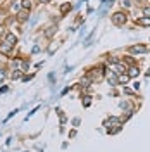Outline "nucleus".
<instances>
[{
	"label": "nucleus",
	"mask_w": 150,
	"mask_h": 152,
	"mask_svg": "<svg viewBox=\"0 0 150 152\" xmlns=\"http://www.w3.org/2000/svg\"><path fill=\"white\" fill-rule=\"evenodd\" d=\"M103 126H105V130H107L109 135H116V133L121 132L122 119L119 118V116H109V118L103 119Z\"/></svg>",
	"instance_id": "nucleus-1"
},
{
	"label": "nucleus",
	"mask_w": 150,
	"mask_h": 152,
	"mask_svg": "<svg viewBox=\"0 0 150 152\" xmlns=\"http://www.w3.org/2000/svg\"><path fill=\"white\" fill-rule=\"evenodd\" d=\"M111 23L114 26H126L130 23V12L128 10H116L111 14Z\"/></svg>",
	"instance_id": "nucleus-2"
},
{
	"label": "nucleus",
	"mask_w": 150,
	"mask_h": 152,
	"mask_svg": "<svg viewBox=\"0 0 150 152\" xmlns=\"http://www.w3.org/2000/svg\"><path fill=\"white\" fill-rule=\"evenodd\" d=\"M126 52L131 54V56H140V54H147V52H150V47L149 45H145V43H133V45H130V47L126 48Z\"/></svg>",
	"instance_id": "nucleus-3"
},
{
	"label": "nucleus",
	"mask_w": 150,
	"mask_h": 152,
	"mask_svg": "<svg viewBox=\"0 0 150 152\" xmlns=\"http://www.w3.org/2000/svg\"><path fill=\"white\" fill-rule=\"evenodd\" d=\"M105 81H107L109 86L116 88V86H119V75H116V73H112V71L109 69V73L105 75Z\"/></svg>",
	"instance_id": "nucleus-4"
},
{
	"label": "nucleus",
	"mask_w": 150,
	"mask_h": 152,
	"mask_svg": "<svg viewBox=\"0 0 150 152\" xmlns=\"http://www.w3.org/2000/svg\"><path fill=\"white\" fill-rule=\"evenodd\" d=\"M135 26H140V28H150V16H138L135 19Z\"/></svg>",
	"instance_id": "nucleus-5"
},
{
	"label": "nucleus",
	"mask_w": 150,
	"mask_h": 152,
	"mask_svg": "<svg viewBox=\"0 0 150 152\" xmlns=\"http://www.w3.org/2000/svg\"><path fill=\"white\" fill-rule=\"evenodd\" d=\"M12 50H14V47H12L10 43H7L5 40L0 42V54H2V56H7V57L12 56Z\"/></svg>",
	"instance_id": "nucleus-6"
},
{
	"label": "nucleus",
	"mask_w": 150,
	"mask_h": 152,
	"mask_svg": "<svg viewBox=\"0 0 150 152\" xmlns=\"http://www.w3.org/2000/svg\"><path fill=\"white\" fill-rule=\"evenodd\" d=\"M126 73H128V76H130L131 80H138V78H140V75H141V69H140V66H138V64H135V66L128 67V71H126Z\"/></svg>",
	"instance_id": "nucleus-7"
},
{
	"label": "nucleus",
	"mask_w": 150,
	"mask_h": 152,
	"mask_svg": "<svg viewBox=\"0 0 150 152\" xmlns=\"http://www.w3.org/2000/svg\"><path fill=\"white\" fill-rule=\"evenodd\" d=\"M121 62L124 64L126 67H130V66H135V64H138L136 61H135V56H131V54H126V56H122L121 57Z\"/></svg>",
	"instance_id": "nucleus-8"
},
{
	"label": "nucleus",
	"mask_w": 150,
	"mask_h": 152,
	"mask_svg": "<svg viewBox=\"0 0 150 152\" xmlns=\"http://www.w3.org/2000/svg\"><path fill=\"white\" fill-rule=\"evenodd\" d=\"M4 40H5L7 43H10L12 47H16V45H17V42H19V40H17V37H16V35H14L12 31H7V33L4 35Z\"/></svg>",
	"instance_id": "nucleus-9"
},
{
	"label": "nucleus",
	"mask_w": 150,
	"mask_h": 152,
	"mask_svg": "<svg viewBox=\"0 0 150 152\" xmlns=\"http://www.w3.org/2000/svg\"><path fill=\"white\" fill-rule=\"evenodd\" d=\"M109 69H111L112 73H116V75H122V73H126V71H128V67L124 66L122 62H117V64H114V66H111Z\"/></svg>",
	"instance_id": "nucleus-10"
},
{
	"label": "nucleus",
	"mask_w": 150,
	"mask_h": 152,
	"mask_svg": "<svg viewBox=\"0 0 150 152\" xmlns=\"http://www.w3.org/2000/svg\"><path fill=\"white\" fill-rule=\"evenodd\" d=\"M71 9H73V4L71 2H62L60 7H59V12H60V16H67L71 12Z\"/></svg>",
	"instance_id": "nucleus-11"
},
{
	"label": "nucleus",
	"mask_w": 150,
	"mask_h": 152,
	"mask_svg": "<svg viewBox=\"0 0 150 152\" xmlns=\"http://www.w3.org/2000/svg\"><path fill=\"white\" fill-rule=\"evenodd\" d=\"M23 73H24L23 69H12V73L9 75V78L12 80V81H16V80H21V78H23Z\"/></svg>",
	"instance_id": "nucleus-12"
},
{
	"label": "nucleus",
	"mask_w": 150,
	"mask_h": 152,
	"mask_svg": "<svg viewBox=\"0 0 150 152\" xmlns=\"http://www.w3.org/2000/svg\"><path fill=\"white\" fill-rule=\"evenodd\" d=\"M16 18H17V21H21V23H23V21H28L29 19V10H19L17 14H16Z\"/></svg>",
	"instance_id": "nucleus-13"
},
{
	"label": "nucleus",
	"mask_w": 150,
	"mask_h": 152,
	"mask_svg": "<svg viewBox=\"0 0 150 152\" xmlns=\"http://www.w3.org/2000/svg\"><path fill=\"white\" fill-rule=\"evenodd\" d=\"M119 107H121L124 113H126V111H136L135 107H131V102H130V100H121V102H119Z\"/></svg>",
	"instance_id": "nucleus-14"
},
{
	"label": "nucleus",
	"mask_w": 150,
	"mask_h": 152,
	"mask_svg": "<svg viewBox=\"0 0 150 152\" xmlns=\"http://www.w3.org/2000/svg\"><path fill=\"white\" fill-rule=\"evenodd\" d=\"M130 81H131V78L128 76V73H122V75H119V85H121V86H126Z\"/></svg>",
	"instance_id": "nucleus-15"
},
{
	"label": "nucleus",
	"mask_w": 150,
	"mask_h": 152,
	"mask_svg": "<svg viewBox=\"0 0 150 152\" xmlns=\"http://www.w3.org/2000/svg\"><path fill=\"white\" fill-rule=\"evenodd\" d=\"M107 64H109V67L114 66V64H117V62H121V57H117V56H107Z\"/></svg>",
	"instance_id": "nucleus-16"
},
{
	"label": "nucleus",
	"mask_w": 150,
	"mask_h": 152,
	"mask_svg": "<svg viewBox=\"0 0 150 152\" xmlns=\"http://www.w3.org/2000/svg\"><path fill=\"white\" fill-rule=\"evenodd\" d=\"M121 5H122V10H128V12H130V10L133 9V5H135V4H133L131 0H122Z\"/></svg>",
	"instance_id": "nucleus-17"
},
{
	"label": "nucleus",
	"mask_w": 150,
	"mask_h": 152,
	"mask_svg": "<svg viewBox=\"0 0 150 152\" xmlns=\"http://www.w3.org/2000/svg\"><path fill=\"white\" fill-rule=\"evenodd\" d=\"M10 10H12V12H16V14H17L19 10H23V7H21V0H16V2H12V5H10Z\"/></svg>",
	"instance_id": "nucleus-18"
},
{
	"label": "nucleus",
	"mask_w": 150,
	"mask_h": 152,
	"mask_svg": "<svg viewBox=\"0 0 150 152\" xmlns=\"http://www.w3.org/2000/svg\"><path fill=\"white\" fill-rule=\"evenodd\" d=\"M21 7L24 10H31L33 9V2L31 0H21Z\"/></svg>",
	"instance_id": "nucleus-19"
},
{
	"label": "nucleus",
	"mask_w": 150,
	"mask_h": 152,
	"mask_svg": "<svg viewBox=\"0 0 150 152\" xmlns=\"http://www.w3.org/2000/svg\"><path fill=\"white\" fill-rule=\"evenodd\" d=\"M140 12H141V16H150V2L145 4V5H141Z\"/></svg>",
	"instance_id": "nucleus-20"
},
{
	"label": "nucleus",
	"mask_w": 150,
	"mask_h": 152,
	"mask_svg": "<svg viewBox=\"0 0 150 152\" xmlns=\"http://www.w3.org/2000/svg\"><path fill=\"white\" fill-rule=\"evenodd\" d=\"M122 94H124V95H133V97H135L136 92H135L133 88H130V86H122Z\"/></svg>",
	"instance_id": "nucleus-21"
},
{
	"label": "nucleus",
	"mask_w": 150,
	"mask_h": 152,
	"mask_svg": "<svg viewBox=\"0 0 150 152\" xmlns=\"http://www.w3.org/2000/svg\"><path fill=\"white\" fill-rule=\"evenodd\" d=\"M90 104H92V95H83V105L88 107Z\"/></svg>",
	"instance_id": "nucleus-22"
},
{
	"label": "nucleus",
	"mask_w": 150,
	"mask_h": 152,
	"mask_svg": "<svg viewBox=\"0 0 150 152\" xmlns=\"http://www.w3.org/2000/svg\"><path fill=\"white\" fill-rule=\"evenodd\" d=\"M140 86H141V83H140V81H138V80H135V81H133V90H135L136 94L140 92Z\"/></svg>",
	"instance_id": "nucleus-23"
},
{
	"label": "nucleus",
	"mask_w": 150,
	"mask_h": 152,
	"mask_svg": "<svg viewBox=\"0 0 150 152\" xmlns=\"http://www.w3.org/2000/svg\"><path fill=\"white\" fill-rule=\"evenodd\" d=\"M7 78V69H0V81H4Z\"/></svg>",
	"instance_id": "nucleus-24"
},
{
	"label": "nucleus",
	"mask_w": 150,
	"mask_h": 152,
	"mask_svg": "<svg viewBox=\"0 0 150 152\" xmlns=\"http://www.w3.org/2000/svg\"><path fill=\"white\" fill-rule=\"evenodd\" d=\"M36 52H40V47H38V45H35V47H33V50H31V54H36Z\"/></svg>",
	"instance_id": "nucleus-25"
},
{
	"label": "nucleus",
	"mask_w": 150,
	"mask_h": 152,
	"mask_svg": "<svg viewBox=\"0 0 150 152\" xmlns=\"http://www.w3.org/2000/svg\"><path fill=\"white\" fill-rule=\"evenodd\" d=\"M38 4H50V2H52V0H36Z\"/></svg>",
	"instance_id": "nucleus-26"
},
{
	"label": "nucleus",
	"mask_w": 150,
	"mask_h": 152,
	"mask_svg": "<svg viewBox=\"0 0 150 152\" xmlns=\"http://www.w3.org/2000/svg\"><path fill=\"white\" fill-rule=\"evenodd\" d=\"M147 76H150V71H149V73H147Z\"/></svg>",
	"instance_id": "nucleus-27"
},
{
	"label": "nucleus",
	"mask_w": 150,
	"mask_h": 152,
	"mask_svg": "<svg viewBox=\"0 0 150 152\" xmlns=\"http://www.w3.org/2000/svg\"><path fill=\"white\" fill-rule=\"evenodd\" d=\"M149 2H150V0H149Z\"/></svg>",
	"instance_id": "nucleus-28"
}]
</instances>
